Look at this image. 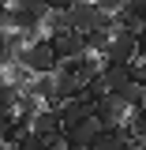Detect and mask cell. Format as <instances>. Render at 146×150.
Instances as JSON below:
<instances>
[{
  "label": "cell",
  "mask_w": 146,
  "mask_h": 150,
  "mask_svg": "<svg viewBox=\"0 0 146 150\" xmlns=\"http://www.w3.org/2000/svg\"><path fill=\"white\" fill-rule=\"evenodd\" d=\"M94 120L101 124V131H116V128H128L131 124V109L120 94H109L105 101L94 105Z\"/></svg>",
  "instance_id": "obj_1"
},
{
  "label": "cell",
  "mask_w": 146,
  "mask_h": 150,
  "mask_svg": "<svg viewBox=\"0 0 146 150\" xmlns=\"http://www.w3.org/2000/svg\"><path fill=\"white\" fill-rule=\"evenodd\" d=\"M15 64H23V68H26V71L34 75H56V68H60V64H56V53H53V45H49V38H41V41H34V45H30V49H26V53L19 56Z\"/></svg>",
  "instance_id": "obj_2"
},
{
  "label": "cell",
  "mask_w": 146,
  "mask_h": 150,
  "mask_svg": "<svg viewBox=\"0 0 146 150\" xmlns=\"http://www.w3.org/2000/svg\"><path fill=\"white\" fill-rule=\"evenodd\" d=\"M101 60H109V64H135V60H139V34L116 30L112 41H109V53L101 56Z\"/></svg>",
  "instance_id": "obj_3"
},
{
  "label": "cell",
  "mask_w": 146,
  "mask_h": 150,
  "mask_svg": "<svg viewBox=\"0 0 146 150\" xmlns=\"http://www.w3.org/2000/svg\"><path fill=\"white\" fill-rule=\"evenodd\" d=\"M68 15H71V30H75V34H83V38L105 23V11H101L94 0H79V4H75Z\"/></svg>",
  "instance_id": "obj_4"
},
{
  "label": "cell",
  "mask_w": 146,
  "mask_h": 150,
  "mask_svg": "<svg viewBox=\"0 0 146 150\" xmlns=\"http://www.w3.org/2000/svg\"><path fill=\"white\" fill-rule=\"evenodd\" d=\"M49 45H53V53H56V64H71V60H79V56L86 53V38L75 34V30L49 38Z\"/></svg>",
  "instance_id": "obj_5"
},
{
  "label": "cell",
  "mask_w": 146,
  "mask_h": 150,
  "mask_svg": "<svg viewBox=\"0 0 146 150\" xmlns=\"http://www.w3.org/2000/svg\"><path fill=\"white\" fill-rule=\"evenodd\" d=\"M30 131H34L37 139L53 143V139H60V135H64V120H60V112H56V109H49V105H45V109L37 112V120L30 124Z\"/></svg>",
  "instance_id": "obj_6"
},
{
  "label": "cell",
  "mask_w": 146,
  "mask_h": 150,
  "mask_svg": "<svg viewBox=\"0 0 146 150\" xmlns=\"http://www.w3.org/2000/svg\"><path fill=\"white\" fill-rule=\"evenodd\" d=\"M71 98H83V83L75 79L71 64H60V68H56V109H60L64 101H71Z\"/></svg>",
  "instance_id": "obj_7"
},
{
  "label": "cell",
  "mask_w": 146,
  "mask_h": 150,
  "mask_svg": "<svg viewBox=\"0 0 146 150\" xmlns=\"http://www.w3.org/2000/svg\"><path fill=\"white\" fill-rule=\"evenodd\" d=\"M101 79H105V86H109V94H120L124 86H131L135 83V71H131V64H101Z\"/></svg>",
  "instance_id": "obj_8"
},
{
  "label": "cell",
  "mask_w": 146,
  "mask_h": 150,
  "mask_svg": "<svg viewBox=\"0 0 146 150\" xmlns=\"http://www.w3.org/2000/svg\"><path fill=\"white\" fill-rule=\"evenodd\" d=\"M56 112H60L64 128H71V124H83V120H90V116H94V105L86 101V98H71V101H64Z\"/></svg>",
  "instance_id": "obj_9"
},
{
  "label": "cell",
  "mask_w": 146,
  "mask_h": 150,
  "mask_svg": "<svg viewBox=\"0 0 146 150\" xmlns=\"http://www.w3.org/2000/svg\"><path fill=\"white\" fill-rule=\"evenodd\" d=\"M101 64H105L101 56H94V53H83L79 60H71V71H75V79H79L83 86H90L94 79L101 75Z\"/></svg>",
  "instance_id": "obj_10"
},
{
  "label": "cell",
  "mask_w": 146,
  "mask_h": 150,
  "mask_svg": "<svg viewBox=\"0 0 146 150\" xmlns=\"http://www.w3.org/2000/svg\"><path fill=\"white\" fill-rule=\"evenodd\" d=\"M41 109H45V105H41V101H37L34 94L26 90V94H23V101H19V112H15V116H19V120H26V124H34Z\"/></svg>",
  "instance_id": "obj_11"
},
{
  "label": "cell",
  "mask_w": 146,
  "mask_h": 150,
  "mask_svg": "<svg viewBox=\"0 0 146 150\" xmlns=\"http://www.w3.org/2000/svg\"><path fill=\"white\" fill-rule=\"evenodd\" d=\"M23 94H26V90H19V86H11V83H8V86L0 90V112H11V116H15V112H19V101H23Z\"/></svg>",
  "instance_id": "obj_12"
},
{
  "label": "cell",
  "mask_w": 146,
  "mask_h": 150,
  "mask_svg": "<svg viewBox=\"0 0 146 150\" xmlns=\"http://www.w3.org/2000/svg\"><path fill=\"white\" fill-rule=\"evenodd\" d=\"M131 135H135V143H146V109H139V112H131Z\"/></svg>",
  "instance_id": "obj_13"
},
{
  "label": "cell",
  "mask_w": 146,
  "mask_h": 150,
  "mask_svg": "<svg viewBox=\"0 0 146 150\" xmlns=\"http://www.w3.org/2000/svg\"><path fill=\"white\" fill-rule=\"evenodd\" d=\"M15 8H26V11H34L41 23H45V15L53 11V8H49V0H15Z\"/></svg>",
  "instance_id": "obj_14"
},
{
  "label": "cell",
  "mask_w": 146,
  "mask_h": 150,
  "mask_svg": "<svg viewBox=\"0 0 146 150\" xmlns=\"http://www.w3.org/2000/svg\"><path fill=\"white\" fill-rule=\"evenodd\" d=\"M8 64H15V60H11V49H8V38H4V30H0V71H4Z\"/></svg>",
  "instance_id": "obj_15"
},
{
  "label": "cell",
  "mask_w": 146,
  "mask_h": 150,
  "mask_svg": "<svg viewBox=\"0 0 146 150\" xmlns=\"http://www.w3.org/2000/svg\"><path fill=\"white\" fill-rule=\"evenodd\" d=\"M131 71H135V83H142V86H146V56L131 64Z\"/></svg>",
  "instance_id": "obj_16"
},
{
  "label": "cell",
  "mask_w": 146,
  "mask_h": 150,
  "mask_svg": "<svg viewBox=\"0 0 146 150\" xmlns=\"http://www.w3.org/2000/svg\"><path fill=\"white\" fill-rule=\"evenodd\" d=\"M75 4H79V0H49V8H53V11H71Z\"/></svg>",
  "instance_id": "obj_17"
},
{
  "label": "cell",
  "mask_w": 146,
  "mask_h": 150,
  "mask_svg": "<svg viewBox=\"0 0 146 150\" xmlns=\"http://www.w3.org/2000/svg\"><path fill=\"white\" fill-rule=\"evenodd\" d=\"M4 86H8V75H4V71H0V90H4Z\"/></svg>",
  "instance_id": "obj_18"
}]
</instances>
